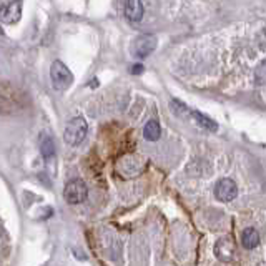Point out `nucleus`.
<instances>
[{"label":"nucleus","instance_id":"4","mask_svg":"<svg viewBox=\"0 0 266 266\" xmlns=\"http://www.w3.org/2000/svg\"><path fill=\"white\" fill-rule=\"evenodd\" d=\"M156 37L153 35H140L135 39V42L132 43V52L135 57L138 58H145L148 57L151 52L156 48Z\"/></svg>","mask_w":266,"mask_h":266},{"label":"nucleus","instance_id":"12","mask_svg":"<svg viewBox=\"0 0 266 266\" xmlns=\"http://www.w3.org/2000/svg\"><path fill=\"white\" fill-rule=\"evenodd\" d=\"M160 135H161V128H160V123L156 120H150L145 125L143 137L148 140V142H156V140L160 138Z\"/></svg>","mask_w":266,"mask_h":266},{"label":"nucleus","instance_id":"13","mask_svg":"<svg viewBox=\"0 0 266 266\" xmlns=\"http://www.w3.org/2000/svg\"><path fill=\"white\" fill-rule=\"evenodd\" d=\"M256 82L258 83H266V62H263L256 68Z\"/></svg>","mask_w":266,"mask_h":266},{"label":"nucleus","instance_id":"15","mask_svg":"<svg viewBox=\"0 0 266 266\" xmlns=\"http://www.w3.org/2000/svg\"><path fill=\"white\" fill-rule=\"evenodd\" d=\"M5 107H7V103H5L4 97L0 95V112H5Z\"/></svg>","mask_w":266,"mask_h":266},{"label":"nucleus","instance_id":"3","mask_svg":"<svg viewBox=\"0 0 266 266\" xmlns=\"http://www.w3.org/2000/svg\"><path fill=\"white\" fill-rule=\"evenodd\" d=\"M86 195H88V190H86V185L82 180H72L67 183V187L63 190V197L67 200V203L70 205H78L85 202Z\"/></svg>","mask_w":266,"mask_h":266},{"label":"nucleus","instance_id":"14","mask_svg":"<svg viewBox=\"0 0 266 266\" xmlns=\"http://www.w3.org/2000/svg\"><path fill=\"white\" fill-rule=\"evenodd\" d=\"M142 72H143V67H142L140 63H137V65H135V67L132 68V73H142Z\"/></svg>","mask_w":266,"mask_h":266},{"label":"nucleus","instance_id":"2","mask_svg":"<svg viewBox=\"0 0 266 266\" xmlns=\"http://www.w3.org/2000/svg\"><path fill=\"white\" fill-rule=\"evenodd\" d=\"M50 78L53 88L58 92H65L70 85L73 83V75L68 67L60 60H55L50 67Z\"/></svg>","mask_w":266,"mask_h":266},{"label":"nucleus","instance_id":"11","mask_svg":"<svg viewBox=\"0 0 266 266\" xmlns=\"http://www.w3.org/2000/svg\"><path fill=\"white\" fill-rule=\"evenodd\" d=\"M40 153L45 160H50L55 155V145H53V140L50 135L45 133L40 137Z\"/></svg>","mask_w":266,"mask_h":266},{"label":"nucleus","instance_id":"10","mask_svg":"<svg viewBox=\"0 0 266 266\" xmlns=\"http://www.w3.org/2000/svg\"><path fill=\"white\" fill-rule=\"evenodd\" d=\"M241 243L246 249H254L259 245V233L254 228H246L241 233Z\"/></svg>","mask_w":266,"mask_h":266},{"label":"nucleus","instance_id":"8","mask_svg":"<svg viewBox=\"0 0 266 266\" xmlns=\"http://www.w3.org/2000/svg\"><path fill=\"white\" fill-rule=\"evenodd\" d=\"M125 17L130 22H140L143 17V4L140 0H128V2H125Z\"/></svg>","mask_w":266,"mask_h":266},{"label":"nucleus","instance_id":"9","mask_svg":"<svg viewBox=\"0 0 266 266\" xmlns=\"http://www.w3.org/2000/svg\"><path fill=\"white\" fill-rule=\"evenodd\" d=\"M188 115H192L193 120L197 122L202 128L208 130V132H216V130H218V123L213 122L211 118H208L206 115H203V113H200L197 110H188Z\"/></svg>","mask_w":266,"mask_h":266},{"label":"nucleus","instance_id":"5","mask_svg":"<svg viewBox=\"0 0 266 266\" xmlns=\"http://www.w3.org/2000/svg\"><path fill=\"white\" fill-rule=\"evenodd\" d=\"M22 17V2H0V22L7 25L17 24Z\"/></svg>","mask_w":266,"mask_h":266},{"label":"nucleus","instance_id":"6","mask_svg":"<svg viewBox=\"0 0 266 266\" xmlns=\"http://www.w3.org/2000/svg\"><path fill=\"white\" fill-rule=\"evenodd\" d=\"M238 195V188H236V183L230 180V178H223V180H220L216 183L215 187V197L220 200V202H231L233 198H236Z\"/></svg>","mask_w":266,"mask_h":266},{"label":"nucleus","instance_id":"7","mask_svg":"<svg viewBox=\"0 0 266 266\" xmlns=\"http://www.w3.org/2000/svg\"><path fill=\"white\" fill-rule=\"evenodd\" d=\"M215 254L218 256V259H221V261H231L233 256H235V243H233L231 238L225 236L216 241Z\"/></svg>","mask_w":266,"mask_h":266},{"label":"nucleus","instance_id":"1","mask_svg":"<svg viewBox=\"0 0 266 266\" xmlns=\"http://www.w3.org/2000/svg\"><path fill=\"white\" fill-rule=\"evenodd\" d=\"M86 132H88V125H86V120L82 117H75L72 118L67 127H65L63 132V140L67 145H80L86 137Z\"/></svg>","mask_w":266,"mask_h":266}]
</instances>
